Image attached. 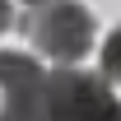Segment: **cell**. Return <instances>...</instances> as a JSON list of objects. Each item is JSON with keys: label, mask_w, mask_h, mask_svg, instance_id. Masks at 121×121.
I'll list each match as a JSON object with an SVG mask.
<instances>
[{"label": "cell", "mask_w": 121, "mask_h": 121, "mask_svg": "<svg viewBox=\"0 0 121 121\" xmlns=\"http://www.w3.org/2000/svg\"><path fill=\"white\" fill-rule=\"evenodd\" d=\"M103 79H107V84H121V23L103 42Z\"/></svg>", "instance_id": "5b68a950"}, {"label": "cell", "mask_w": 121, "mask_h": 121, "mask_svg": "<svg viewBox=\"0 0 121 121\" xmlns=\"http://www.w3.org/2000/svg\"><path fill=\"white\" fill-rule=\"evenodd\" d=\"M121 103L103 75L60 65L42 79V121H117Z\"/></svg>", "instance_id": "6da1fadb"}, {"label": "cell", "mask_w": 121, "mask_h": 121, "mask_svg": "<svg viewBox=\"0 0 121 121\" xmlns=\"http://www.w3.org/2000/svg\"><path fill=\"white\" fill-rule=\"evenodd\" d=\"M23 33L42 56L60 60V65H75L93 47V14L75 0H51V5H37V14L23 19Z\"/></svg>", "instance_id": "7a4b0ae2"}, {"label": "cell", "mask_w": 121, "mask_h": 121, "mask_svg": "<svg viewBox=\"0 0 121 121\" xmlns=\"http://www.w3.org/2000/svg\"><path fill=\"white\" fill-rule=\"evenodd\" d=\"M0 121H42V89L37 93H5Z\"/></svg>", "instance_id": "277c9868"}, {"label": "cell", "mask_w": 121, "mask_h": 121, "mask_svg": "<svg viewBox=\"0 0 121 121\" xmlns=\"http://www.w3.org/2000/svg\"><path fill=\"white\" fill-rule=\"evenodd\" d=\"M9 23H14V5L0 0V33H9Z\"/></svg>", "instance_id": "8992f818"}, {"label": "cell", "mask_w": 121, "mask_h": 121, "mask_svg": "<svg viewBox=\"0 0 121 121\" xmlns=\"http://www.w3.org/2000/svg\"><path fill=\"white\" fill-rule=\"evenodd\" d=\"M42 79L47 70L33 51H0V89L5 93H37Z\"/></svg>", "instance_id": "3957f363"}, {"label": "cell", "mask_w": 121, "mask_h": 121, "mask_svg": "<svg viewBox=\"0 0 121 121\" xmlns=\"http://www.w3.org/2000/svg\"><path fill=\"white\" fill-rule=\"evenodd\" d=\"M23 5H33V9H37V5H51V0H23Z\"/></svg>", "instance_id": "52a82bcc"}]
</instances>
